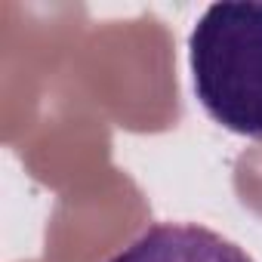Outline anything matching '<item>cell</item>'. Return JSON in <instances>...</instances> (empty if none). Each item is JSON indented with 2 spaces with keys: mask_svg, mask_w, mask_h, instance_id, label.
<instances>
[{
  "mask_svg": "<svg viewBox=\"0 0 262 262\" xmlns=\"http://www.w3.org/2000/svg\"><path fill=\"white\" fill-rule=\"evenodd\" d=\"M201 108L228 133L262 142V4H213L188 34Z\"/></svg>",
  "mask_w": 262,
  "mask_h": 262,
  "instance_id": "obj_1",
  "label": "cell"
},
{
  "mask_svg": "<svg viewBox=\"0 0 262 262\" xmlns=\"http://www.w3.org/2000/svg\"><path fill=\"white\" fill-rule=\"evenodd\" d=\"M108 262H253V256L207 225L158 222Z\"/></svg>",
  "mask_w": 262,
  "mask_h": 262,
  "instance_id": "obj_2",
  "label": "cell"
}]
</instances>
